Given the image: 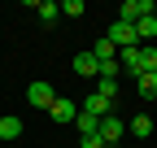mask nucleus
<instances>
[{
    "label": "nucleus",
    "instance_id": "dca6fc26",
    "mask_svg": "<svg viewBox=\"0 0 157 148\" xmlns=\"http://www.w3.org/2000/svg\"><path fill=\"white\" fill-rule=\"evenodd\" d=\"M96 91H101L105 100H113L118 96V79H96Z\"/></svg>",
    "mask_w": 157,
    "mask_h": 148
},
{
    "label": "nucleus",
    "instance_id": "9d476101",
    "mask_svg": "<svg viewBox=\"0 0 157 148\" xmlns=\"http://www.w3.org/2000/svg\"><path fill=\"white\" fill-rule=\"evenodd\" d=\"M127 131H131L135 139H148V135H153V118H148V113H135V118L127 122Z\"/></svg>",
    "mask_w": 157,
    "mask_h": 148
},
{
    "label": "nucleus",
    "instance_id": "f8f14e48",
    "mask_svg": "<svg viewBox=\"0 0 157 148\" xmlns=\"http://www.w3.org/2000/svg\"><path fill=\"white\" fill-rule=\"evenodd\" d=\"M35 13L44 17V26H52L57 17H61V5H52V0H39V5H35Z\"/></svg>",
    "mask_w": 157,
    "mask_h": 148
},
{
    "label": "nucleus",
    "instance_id": "2eb2a0df",
    "mask_svg": "<svg viewBox=\"0 0 157 148\" xmlns=\"http://www.w3.org/2000/svg\"><path fill=\"white\" fill-rule=\"evenodd\" d=\"M74 122H78V135H96V131H101V122H96L92 113H83V109H78V118H74Z\"/></svg>",
    "mask_w": 157,
    "mask_h": 148
},
{
    "label": "nucleus",
    "instance_id": "f03ea898",
    "mask_svg": "<svg viewBox=\"0 0 157 148\" xmlns=\"http://www.w3.org/2000/svg\"><path fill=\"white\" fill-rule=\"evenodd\" d=\"M83 113H92L96 122H101V118H113V100H105L101 91H87V96H83Z\"/></svg>",
    "mask_w": 157,
    "mask_h": 148
},
{
    "label": "nucleus",
    "instance_id": "6e6552de",
    "mask_svg": "<svg viewBox=\"0 0 157 148\" xmlns=\"http://www.w3.org/2000/svg\"><path fill=\"white\" fill-rule=\"evenodd\" d=\"M74 74H83V79H96V74H101V61L92 57V48H87V52H78V57H74Z\"/></svg>",
    "mask_w": 157,
    "mask_h": 148
},
{
    "label": "nucleus",
    "instance_id": "ddd939ff",
    "mask_svg": "<svg viewBox=\"0 0 157 148\" xmlns=\"http://www.w3.org/2000/svg\"><path fill=\"white\" fill-rule=\"evenodd\" d=\"M22 135V118H0V139H17Z\"/></svg>",
    "mask_w": 157,
    "mask_h": 148
},
{
    "label": "nucleus",
    "instance_id": "f257e3e1",
    "mask_svg": "<svg viewBox=\"0 0 157 148\" xmlns=\"http://www.w3.org/2000/svg\"><path fill=\"white\" fill-rule=\"evenodd\" d=\"M148 13H157V5L153 0H122V9H118V22H140V17H148Z\"/></svg>",
    "mask_w": 157,
    "mask_h": 148
},
{
    "label": "nucleus",
    "instance_id": "a211bd4d",
    "mask_svg": "<svg viewBox=\"0 0 157 148\" xmlns=\"http://www.w3.org/2000/svg\"><path fill=\"white\" fill-rule=\"evenodd\" d=\"M140 57H144V70L157 74V48H140Z\"/></svg>",
    "mask_w": 157,
    "mask_h": 148
},
{
    "label": "nucleus",
    "instance_id": "4468645a",
    "mask_svg": "<svg viewBox=\"0 0 157 148\" xmlns=\"http://www.w3.org/2000/svg\"><path fill=\"white\" fill-rule=\"evenodd\" d=\"M92 57H96V61H113V44H109V35H101V39L92 44Z\"/></svg>",
    "mask_w": 157,
    "mask_h": 148
},
{
    "label": "nucleus",
    "instance_id": "aec40b11",
    "mask_svg": "<svg viewBox=\"0 0 157 148\" xmlns=\"http://www.w3.org/2000/svg\"><path fill=\"white\" fill-rule=\"evenodd\" d=\"M78 148H105L101 135H78Z\"/></svg>",
    "mask_w": 157,
    "mask_h": 148
},
{
    "label": "nucleus",
    "instance_id": "39448f33",
    "mask_svg": "<svg viewBox=\"0 0 157 148\" xmlns=\"http://www.w3.org/2000/svg\"><path fill=\"white\" fill-rule=\"evenodd\" d=\"M96 135L105 139V148H118V139L127 135V122L122 118H101V131H96Z\"/></svg>",
    "mask_w": 157,
    "mask_h": 148
},
{
    "label": "nucleus",
    "instance_id": "9b49d317",
    "mask_svg": "<svg viewBox=\"0 0 157 148\" xmlns=\"http://www.w3.org/2000/svg\"><path fill=\"white\" fill-rule=\"evenodd\" d=\"M135 87H140V96H144V100H157V74L144 70L140 79H135Z\"/></svg>",
    "mask_w": 157,
    "mask_h": 148
},
{
    "label": "nucleus",
    "instance_id": "423d86ee",
    "mask_svg": "<svg viewBox=\"0 0 157 148\" xmlns=\"http://www.w3.org/2000/svg\"><path fill=\"white\" fill-rule=\"evenodd\" d=\"M48 118H52V122H74V118H78V100L57 96V100H52V109H48Z\"/></svg>",
    "mask_w": 157,
    "mask_h": 148
},
{
    "label": "nucleus",
    "instance_id": "20e7f679",
    "mask_svg": "<svg viewBox=\"0 0 157 148\" xmlns=\"http://www.w3.org/2000/svg\"><path fill=\"white\" fill-rule=\"evenodd\" d=\"M52 100H57L52 83H31V87H26V105H35V109H52Z\"/></svg>",
    "mask_w": 157,
    "mask_h": 148
},
{
    "label": "nucleus",
    "instance_id": "1a4fd4ad",
    "mask_svg": "<svg viewBox=\"0 0 157 148\" xmlns=\"http://www.w3.org/2000/svg\"><path fill=\"white\" fill-rule=\"evenodd\" d=\"M118 65H122L127 74H135V79H140V74H144V57H140V48H122V61H118Z\"/></svg>",
    "mask_w": 157,
    "mask_h": 148
},
{
    "label": "nucleus",
    "instance_id": "0eeeda50",
    "mask_svg": "<svg viewBox=\"0 0 157 148\" xmlns=\"http://www.w3.org/2000/svg\"><path fill=\"white\" fill-rule=\"evenodd\" d=\"M135 39H140V48H148V44L157 39V13H148V17L135 22Z\"/></svg>",
    "mask_w": 157,
    "mask_h": 148
},
{
    "label": "nucleus",
    "instance_id": "7ed1b4c3",
    "mask_svg": "<svg viewBox=\"0 0 157 148\" xmlns=\"http://www.w3.org/2000/svg\"><path fill=\"white\" fill-rule=\"evenodd\" d=\"M109 44H113V48H140L135 26H131V22H113V26H109Z\"/></svg>",
    "mask_w": 157,
    "mask_h": 148
},
{
    "label": "nucleus",
    "instance_id": "f3484780",
    "mask_svg": "<svg viewBox=\"0 0 157 148\" xmlns=\"http://www.w3.org/2000/svg\"><path fill=\"white\" fill-rule=\"evenodd\" d=\"M61 13H66V17H83L87 9H83V0H66V5H61Z\"/></svg>",
    "mask_w": 157,
    "mask_h": 148
},
{
    "label": "nucleus",
    "instance_id": "412c9836",
    "mask_svg": "<svg viewBox=\"0 0 157 148\" xmlns=\"http://www.w3.org/2000/svg\"><path fill=\"white\" fill-rule=\"evenodd\" d=\"M74 148H78V144H74Z\"/></svg>",
    "mask_w": 157,
    "mask_h": 148
},
{
    "label": "nucleus",
    "instance_id": "6ab92c4d",
    "mask_svg": "<svg viewBox=\"0 0 157 148\" xmlns=\"http://www.w3.org/2000/svg\"><path fill=\"white\" fill-rule=\"evenodd\" d=\"M118 70H122L118 61H101V74H96V79H118Z\"/></svg>",
    "mask_w": 157,
    "mask_h": 148
}]
</instances>
